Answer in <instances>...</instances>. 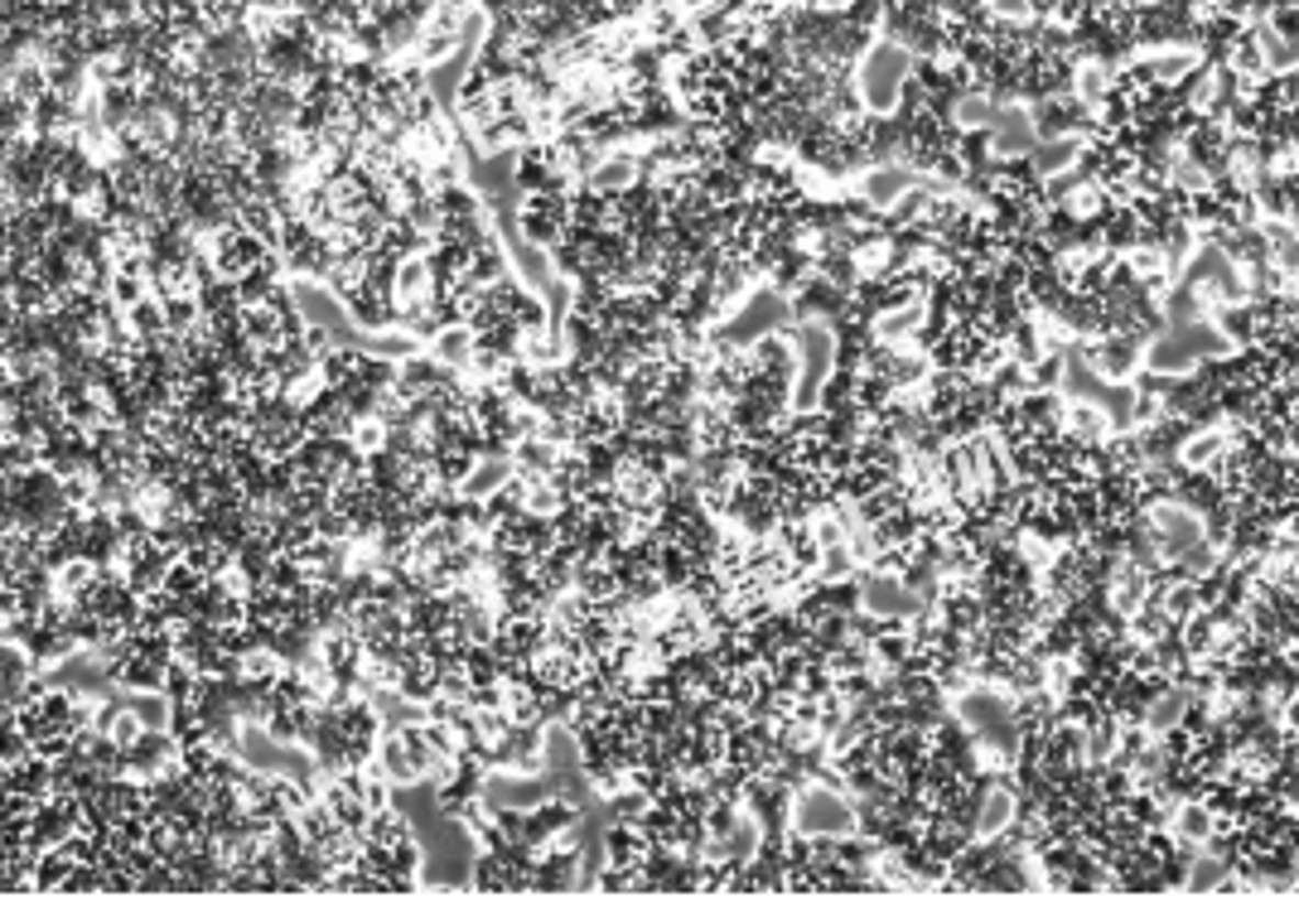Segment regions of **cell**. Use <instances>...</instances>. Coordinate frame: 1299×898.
<instances>
[{"label":"cell","mask_w":1299,"mask_h":898,"mask_svg":"<svg viewBox=\"0 0 1299 898\" xmlns=\"http://www.w3.org/2000/svg\"><path fill=\"white\" fill-rule=\"evenodd\" d=\"M908 68H914V58H908L898 44H889V40L870 44L865 64H860V78H855L860 102H865L870 116H884V112H894L898 106V92H904V82H908Z\"/></svg>","instance_id":"1"},{"label":"cell","mask_w":1299,"mask_h":898,"mask_svg":"<svg viewBox=\"0 0 1299 898\" xmlns=\"http://www.w3.org/2000/svg\"><path fill=\"white\" fill-rule=\"evenodd\" d=\"M793 827L803 835H846L855 831V811L846 807V797L827 793V787H811V793L793 797Z\"/></svg>","instance_id":"2"},{"label":"cell","mask_w":1299,"mask_h":898,"mask_svg":"<svg viewBox=\"0 0 1299 898\" xmlns=\"http://www.w3.org/2000/svg\"><path fill=\"white\" fill-rule=\"evenodd\" d=\"M908 189H918L914 169H904V165H880V169H870V179H865V203H870L874 213H880V209H889L894 199H904Z\"/></svg>","instance_id":"3"},{"label":"cell","mask_w":1299,"mask_h":898,"mask_svg":"<svg viewBox=\"0 0 1299 898\" xmlns=\"http://www.w3.org/2000/svg\"><path fill=\"white\" fill-rule=\"evenodd\" d=\"M507 479H513V464H507V459H479V469H473L469 479H464L459 497H469V503H483V497H493Z\"/></svg>","instance_id":"4"},{"label":"cell","mask_w":1299,"mask_h":898,"mask_svg":"<svg viewBox=\"0 0 1299 898\" xmlns=\"http://www.w3.org/2000/svg\"><path fill=\"white\" fill-rule=\"evenodd\" d=\"M435 358H440L445 368H455V362L473 358V329H469V324H455V329H445V334H440V348H435Z\"/></svg>","instance_id":"5"},{"label":"cell","mask_w":1299,"mask_h":898,"mask_svg":"<svg viewBox=\"0 0 1299 898\" xmlns=\"http://www.w3.org/2000/svg\"><path fill=\"white\" fill-rule=\"evenodd\" d=\"M1208 835H1212V811L1188 797L1179 807V841H1208Z\"/></svg>","instance_id":"6"},{"label":"cell","mask_w":1299,"mask_h":898,"mask_svg":"<svg viewBox=\"0 0 1299 898\" xmlns=\"http://www.w3.org/2000/svg\"><path fill=\"white\" fill-rule=\"evenodd\" d=\"M817 565H821V575H817V580H821V585H831V580H846V575H851L855 555H851V551H846V546H827V551H821V561H817Z\"/></svg>","instance_id":"7"}]
</instances>
